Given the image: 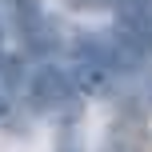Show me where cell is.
Listing matches in <instances>:
<instances>
[{
    "mask_svg": "<svg viewBox=\"0 0 152 152\" xmlns=\"http://www.w3.org/2000/svg\"><path fill=\"white\" fill-rule=\"evenodd\" d=\"M76 76H68L56 64H40L28 80V100L40 108V112H68L76 100Z\"/></svg>",
    "mask_w": 152,
    "mask_h": 152,
    "instance_id": "cell-1",
    "label": "cell"
},
{
    "mask_svg": "<svg viewBox=\"0 0 152 152\" xmlns=\"http://www.w3.org/2000/svg\"><path fill=\"white\" fill-rule=\"evenodd\" d=\"M116 32L140 56H152V0H128L116 12Z\"/></svg>",
    "mask_w": 152,
    "mask_h": 152,
    "instance_id": "cell-2",
    "label": "cell"
},
{
    "mask_svg": "<svg viewBox=\"0 0 152 152\" xmlns=\"http://www.w3.org/2000/svg\"><path fill=\"white\" fill-rule=\"evenodd\" d=\"M56 152H84V144H80V120L72 116V108L64 112V120L56 124Z\"/></svg>",
    "mask_w": 152,
    "mask_h": 152,
    "instance_id": "cell-3",
    "label": "cell"
},
{
    "mask_svg": "<svg viewBox=\"0 0 152 152\" xmlns=\"http://www.w3.org/2000/svg\"><path fill=\"white\" fill-rule=\"evenodd\" d=\"M76 4H80V8H116V12H120L128 0H76Z\"/></svg>",
    "mask_w": 152,
    "mask_h": 152,
    "instance_id": "cell-4",
    "label": "cell"
},
{
    "mask_svg": "<svg viewBox=\"0 0 152 152\" xmlns=\"http://www.w3.org/2000/svg\"><path fill=\"white\" fill-rule=\"evenodd\" d=\"M8 112V96H4V88H0V116Z\"/></svg>",
    "mask_w": 152,
    "mask_h": 152,
    "instance_id": "cell-5",
    "label": "cell"
},
{
    "mask_svg": "<svg viewBox=\"0 0 152 152\" xmlns=\"http://www.w3.org/2000/svg\"><path fill=\"white\" fill-rule=\"evenodd\" d=\"M0 48H4V20H0Z\"/></svg>",
    "mask_w": 152,
    "mask_h": 152,
    "instance_id": "cell-6",
    "label": "cell"
}]
</instances>
